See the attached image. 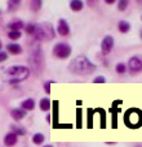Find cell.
Masks as SVG:
<instances>
[{
    "label": "cell",
    "mask_w": 142,
    "mask_h": 147,
    "mask_svg": "<svg viewBox=\"0 0 142 147\" xmlns=\"http://www.w3.org/2000/svg\"><path fill=\"white\" fill-rule=\"evenodd\" d=\"M93 82H94V83H105V78L102 77V76H100V77L94 78V80H93Z\"/></svg>",
    "instance_id": "d4e9b609"
},
{
    "label": "cell",
    "mask_w": 142,
    "mask_h": 147,
    "mask_svg": "<svg viewBox=\"0 0 142 147\" xmlns=\"http://www.w3.org/2000/svg\"><path fill=\"white\" fill-rule=\"evenodd\" d=\"M50 83H52V82H46L45 85H44V90H45V91L48 92V94L50 92Z\"/></svg>",
    "instance_id": "4316f807"
},
{
    "label": "cell",
    "mask_w": 142,
    "mask_h": 147,
    "mask_svg": "<svg viewBox=\"0 0 142 147\" xmlns=\"http://www.w3.org/2000/svg\"><path fill=\"white\" fill-rule=\"evenodd\" d=\"M115 70H116L119 74H124V73L127 72V65L123 64V63H120V64H117L116 68H115Z\"/></svg>",
    "instance_id": "ffe728a7"
},
{
    "label": "cell",
    "mask_w": 142,
    "mask_h": 147,
    "mask_svg": "<svg viewBox=\"0 0 142 147\" xmlns=\"http://www.w3.org/2000/svg\"><path fill=\"white\" fill-rule=\"evenodd\" d=\"M68 70L78 76H87L96 70V65L92 64L89 59L85 56H78L70 63Z\"/></svg>",
    "instance_id": "6da1fadb"
},
{
    "label": "cell",
    "mask_w": 142,
    "mask_h": 147,
    "mask_svg": "<svg viewBox=\"0 0 142 147\" xmlns=\"http://www.w3.org/2000/svg\"><path fill=\"white\" fill-rule=\"evenodd\" d=\"M128 69L132 74H136V73L142 72V59L138 57V56L131 57L128 61Z\"/></svg>",
    "instance_id": "8992f818"
},
{
    "label": "cell",
    "mask_w": 142,
    "mask_h": 147,
    "mask_svg": "<svg viewBox=\"0 0 142 147\" xmlns=\"http://www.w3.org/2000/svg\"><path fill=\"white\" fill-rule=\"evenodd\" d=\"M129 1H127V0H123V1H119V5H117V9L119 11H124V9L128 7Z\"/></svg>",
    "instance_id": "603a6c76"
},
{
    "label": "cell",
    "mask_w": 142,
    "mask_h": 147,
    "mask_svg": "<svg viewBox=\"0 0 142 147\" xmlns=\"http://www.w3.org/2000/svg\"><path fill=\"white\" fill-rule=\"evenodd\" d=\"M11 116L13 120H16V121H21L23 117L26 116V111H23V109H19V108H16V109H12L11 111Z\"/></svg>",
    "instance_id": "8fae6325"
},
{
    "label": "cell",
    "mask_w": 142,
    "mask_h": 147,
    "mask_svg": "<svg viewBox=\"0 0 142 147\" xmlns=\"http://www.w3.org/2000/svg\"><path fill=\"white\" fill-rule=\"evenodd\" d=\"M40 109L41 111H44V112H46V111H49L50 109V100L48 99V98H44V99H41L40 100Z\"/></svg>",
    "instance_id": "e0dca14e"
},
{
    "label": "cell",
    "mask_w": 142,
    "mask_h": 147,
    "mask_svg": "<svg viewBox=\"0 0 142 147\" xmlns=\"http://www.w3.org/2000/svg\"><path fill=\"white\" fill-rule=\"evenodd\" d=\"M7 51L9 53H12V55H21L22 47L19 45H17V43H9V45H7Z\"/></svg>",
    "instance_id": "30bf717a"
},
{
    "label": "cell",
    "mask_w": 142,
    "mask_h": 147,
    "mask_svg": "<svg viewBox=\"0 0 142 147\" xmlns=\"http://www.w3.org/2000/svg\"><path fill=\"white\" fill-rule=\"evenodd\" d=\"M112 47H114V38H112L111 35L105 36L104 40L101 42V50H102V52H104L105 55H107V53L112 50Z\"/></svg>",
    "instance_id": "52a82bcc"
},
{
    "label": "cell",
    "mask_w": 142,
    "mask_h": 147,
    "mask_svg": "<svg viewBox=\"0 0 142 147\" xmlns=\"http://www.w3.org/2000/svg\"><path fill=\"white\" fill-rule=\"evenodd\" d=\"M1 47H3V45H1V42H0V50H1Z\"/></svg>",
    "instance_id": "f546056e"
},
{
    "label": "cell",
    "mask_w": 142,
    "mask_h": 147,
    "mask_svg": "<svg viewBox=\"0 0 142 147\" xmlns=\"http://www.w3.org/2000/svg\"><path fill=\"white\" fill-rule=\"evenodd\" d=\"M57 31H58V34H60L61 36H66V35H68V33H70V28H68V24L66 22V20L61 18L60 21H58Z\"/></svg>",
    "instance_id": "ba28073f"
},
{
    "label": "cell",
    "mask_w": 142,
    "mask_h": 147,
    "mask_svg": "<svg viewBox=\"0 0 142 147\" xmlns=\"http://www.w3.org/2000/svg\"><path fill=\"white\" fill-rule=\"evenodd\" d=\"M106 3L107 4H112V3H115V0H106Z\"/></svg>",
    "instance_id": "83f0119b"
},
{
    "label": "cell",
    "mask_w": 142,
    "mask_h": 147,
    "mask_svg": "<svg viewBox=\"0 0 142 147\" xmlns=\"http://www.w3.org/2000/svg\"><path fill=\"white\" fill-rule=\"evenodd\" d=\"M141 38H142V30H141Z\"/></svg>",
    "instance_id": "4dcf8cb0"
},
{
    "label": "cell",
    "mask_w": 142,
    "mask_h": 147,
    "mask_svg": "<svg viewBox=\"0 0 142 147\" xmlns=\"http://www.w3.org/2000/svg\"><path fill=\"white\" fill-rule=\"evenodd\" d=\"M7 74L13 77L11 80V83H16L19 82V81L26 80L30 74V70H29V68L23 67V65H13V67L7 69Z\"/></svg>",
    "instance_id": "7a4b0ae2"
},
{
    "label": "cell",
    "mask_w": 142,
    "mask_h": 147,
    "mask_svg": "<svg viewBox=\"0 0 142 147\" xmlns=\"http://www.w3.org/2000/svg\"><path fill=\"white\" fill-rule=\"evenodd\" d=\"M36 39L39 40H45V39H52L53 38V28L49 22L43 24V25H39L36 26L35 29V33H34Z\"/></svg>",
    "instance_id": "277c9868"
},
{
    "label": "cell",
    "mask_w": 142,
    "mask_h": 147,
    "mask_svg": "<svg viewBox=\"0 0 142 147\" xmlns=\"http://www.w3.org/2000/svg\"><path fill=\"white\" fill-rule=\"evenodd\" d=\"M117 29H119V31H120L121 34H127L131 30V25H129V22H127V21H119Z\"/></svg>",
    "instance_id": "5bb4252c"
},
{
    "label": "cell",
    "mask_w": 142,
    "mask_h": 147,
    "mask_svg": "<svg viewBox=\"0 0 142 147\" xmlns=\"http://www.w3.org/2000/svg\"><path fill=\"white\" fill-rule=\"evenodd\" d=\"M17 141H18V137L14 133H12V131L5 134V137H4V144H5L7 147H13L14 144L17 143Z\"/></svg>",
    "instance_id": "9c48e42d"
},
{
    "label": "cell",
    "mask_w": 142,
    "mask_h": 147,
    "mask_svg": "<svg viewBox=\"0 0 142 147\" xmlns=\"http://www.w3.org/2000/svg\"><path fill=\"white\" fill-rule=\"evenodd\" d=\"M83 1H80V0H74V1H70V8L71 11H74V12H79L83 9Z\"/></svg>",
    "instance_id": "2e32d148"
},
{
    "label": "cell",
    "mask_w": 142,
    "mask_h": 147,
    "mask_svg": "<svg viewBox=\"0 0 142 147\" xmlns=\"http://www.w3.org/2000/svg\"><path fill=\"white\" fill-rule=\"evenodd\" d=\"M19 3L21 1H18V0L17 1H8V9L9 11H14V9H17L19 7Z\"/></svg>",
    "instance_id": "7402d4cb"
},
{
    "label": "cell",
    "mask_w": 142,
    "mask_h": 147,
    "mask_svg": "<svg viewBox=\"0 0 142 147\" xmlns=\"http://www.w3.org/2000/svg\"><path fill=\"white\" fill-rule=\"evenodd\" d=\"M44 139L45 138H44V136L41 133H36V134H34L33 136V142L35 144H41L44 142Z\"/></svg>",
    "instance_id": "ac0fdd59"
},
{
    "label": "cell",
    "mask_w": 142,
    "mask_h": 147,
    "mask_svg": "<svg viewBox=\"0 0 142 147\" xmlns=\"http://www.w3.org/2000/svg\"><path fill=\"white\" fill-rule=\"evenodd\" d=\"M22 36V34L19 33V31H9L8 33V38L12 39V40H17V39H19Z\"/></svg>",
    "instance_id": "d6986e66"
},
{
    "label": "cell",
    "mask_w": 142,
    "mask_h": 147,
    "mask_svg": "<svg viewBox=\"0 0 142 147\" xmlns=\"http://www.w3.org/2000/svg\"><path fill=\"white\" fill-rule=\"evenodd\" d=\"M125 124L131 128H138L142 125V112L137 108H132L125 112Z\"/></svg>",
    "instance_id": "3957f363"
},
{
    "label": "cell",
    "mask_w": 142,
    "mask_h": 147,
    "mask_svg": "<svg viewBox=\"0 0 142 147\" xmlns=\"http://www.w3.org/2000/svg\"><path fill=\"white\" fill-rule=\"evenodd\" d=\"M7 59H8V55H7L5 52H3V51H0V63H1V61H5Z\"/></svg>",
    "instance_id": "484cf974"
},
{
    "label": "cell",
    "mask_w": 142,
    "mask_h": 147,
    "mask_svg": "<svg viewBox=\"0 0 142 147\" xmlns=\"http://www.w3.org/2000/svg\"><path fill=\"white\" fill-rule=\"evenodd\" d=\"M41 7V1H31V9L33 11H38Z\"/></svg>",
    "instance_id": "cb8c5ba5"
},
{
    "label": "cell",
    "mask_w": 142,
    "mask_h": 147,
    "mask_svg": "<svg viewBox=\"0 0 142 147\" xmlns=\"http://www.w3.org/2000/svg\"><path fill=\"white\" fill-rule=\"evenodd\" d=\"M11 129H12V133H14L17 137L18 136H25L26 134V129L22 128V126H18V125H11Z\"/></svg>",
    "instance_id": "9a60e30c"
},
{
    "label": "cell",
    "mask_w": 142,
    "mask_h": 147,
    "mask_svg": "<svg viewBox=\"0 0 142 147\" xmlns=\"http://www.w3.org/2000/svg\"><path fill=\"white\" fill-rule=\"evenodd\" d=\"M53 55L57 59H67L71 55V47L67 43H57L53 47Z\"/></svg>",
    "instance_id": "5b68a950"
},
{
    "label": "cell",
    "mask_w": 142,
    "mask_h": 147,
    "mask_svg": "<svg viewBox=\"0 0 142 147\" xmlns=\"http://www.w3.org/2000/svg\"><path fill=\"white\" fill-rule=\"evenodd\" d=\"M21 107H22V109L23 111H33L34 108H35V102H34L33 99H26V100H23L22 102V104H21Z\"/></svg>",
    "instance_id": "7c38bea8"
},
{
    "label": "cell",
    "mask_w": 142,
    "mask_h": 147,
    "mask_svg": "<svg viewBox=\"0 0 142 147\" xmlns=\"http://www.w3.org/2000/svg\"><path fill=\"white\" fill-rule=\"evenodd\" d=\"M43 147H53L52 144H45V146H43Z\"/></svg>",
    "instance_id": "f1b7e54d"
},
{
    "label": "cell",
    "mask_w": 142,
    "mask_h": 147,
    "mask_svg": "<svg viewBox=\"0 0 142 147\" xmlns=\"http://www.w3.org/2000/svg\"><path fill=\"white\" fill-rule=\"evenodd\" d=\"M35 29H36V25H34V24H29V25L25 26L26 33L30 34V35H34V33H35Z\"/></svg>",
    "instance_id": "44dd1931"
},
{
    "label": "cell",
    "mask_w": 142,
    "mask_h": 147,
    "mask_svg": "<svg viewBox=\"0 0 142 147\" xmlns=\"http://www.w3.org/2000/svg\"><path fill=\"white\" fill-rule=\"evenodd\" d=\"M8 28L11 29V31H19V29L23 28V22L21 20H16V21H12L8 24Z\"/></svg>",
    "instance_id": "4fadbf2b"
}]
</instances>
